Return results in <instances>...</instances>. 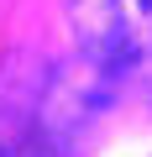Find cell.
<instances>
[{
  "label": "cell",
  "mask_w": 152,
  "mask_h": 157,
  "mask_svg": "<svg viewBox=\"0 0 152 157\" xmlns=\"http://www.w3.org/2000/svg\"><path fill=\"white\" fill-rule=\"evenodd\" d=\"M115 78L79 63L16 52L0 68V157H68L95 126Z\"/></svg>",
  "instance_id": "1"
},
{
  "label": "cell",
  "mask_w": 152,
  "mask_h": 157,
  "mask_svg": "<svg viewBox=\"0 0 152 157\" xmlns=\"http://www.w3.org/2000/svg\"><path fill=\"white\" fill-rule=\"evenodd\" d=\"M79 58L105 78L152 68V0H68Z\"/></svg>",
  "instance_id": "2"
}]
</instances>
